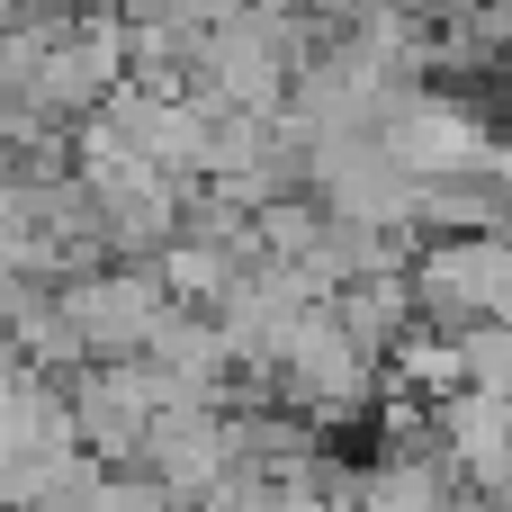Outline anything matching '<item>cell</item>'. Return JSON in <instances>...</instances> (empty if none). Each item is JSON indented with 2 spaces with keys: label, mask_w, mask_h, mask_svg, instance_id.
Instances as JSON below:
<instances>
[{
  "label": "cell",
  "mask_w": 512,
  "mask_h": 512,
  "mask_svg": "<svg viewBox=\"0 0 512 512\" xmlns=\"http://www.w3.org/2000/svg\"><path fill=\"white\" fill-rule=\"evenodd\" d=\"M414 306H423V324H432V333L512 324V243H504V234L423 243V261H414Z\"/></svg>",
  "instance_id": "1"
},
{
  "label": "cell",
  "mask_w": 512,
  "mask_h": 512,
  "mask_svg": "<svg viewBox=\"0 0 512 512\" xmlns=\"http://www.w3.org/2000/svg\"><path fill=\"white\" fill-rule=\"evenodd\" d=\"M117 18H126V27H171L180 0H117Z\"/></svg>",
  "instance_id": "6"
},
{
  "label": "cell",
  "mask_w": 512,
  "mask_h": 512,
  "mask_svg": "<svg viewBox=\"0 0 512 512\" xmlns=\"http://www.w3.org/2000/svg\"><path fill=\"white\" fill-rule=\"evenodd\" d=\"M144 477L153 486H171L180 512L216 504L243 468H234V423L216 414V405H171L153 432H144Z\"/></svg>",
  "instance_id": "4"
},
{
  "label": "cell",
  "mask_w": 512,
  "mask_h": 512,
  "mask_svg": "<svg viewBox=\"0 0 512 512\" xmlns=\"http://www.w3.org/2000/svg\"><path fill=\"white\" fill-rule=\"evenodd\" d=\"M459 351H468V387H486V396H504V405H512V324L459 333Z\"/></svg>",
  "instance_id": "5"
},
{
  "label": "cell",
  "mask_w": 512,
  "mask_h": 512,
  "mask_svg": "<svg viewBox=\"0 0 512 512\" xmlns=\"http://www.w3.org/2000/svg\"><path fill=\"white\" fill-rule=\"evenodd\" d=\"M378 135H387V153L432 189V180H477V171L495 162V135H504V126H486V108L459 99V90H414Z\"/></svg>",
  "instance_id": "2"
},
{
  "label": "cell",
  "mask_w": 512,
  "mask_h": 512,
  "mask_svg": "<svg viewBox=\"0 0 512 512\" xmlns=\"http://www.w3.org/2000/svg\"><path fill=\"white\" fill-rule=\"evenodd\" d=\"M63 315L90 342V360H144L153 333L171 324V297H162L153 270H90V279L63 288Z\"/></svg>",
  "instance_id": "3"
}]
</instances>
